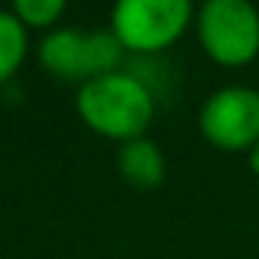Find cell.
Masks as SVG:
<instances>
[{
	"mask_svg": "<svg viewBox=\"0 0 259 259\" xmlns=\"http://www.w3.org/2000/svg\"><path fill=\"white\" fill-rule=\"evenodd\" d=\"M40 61L52 76L67 82H89L92 79V58H89V34L76 28H61L43 37Z\"/></svg>",
	"mask_w": 259,
	"mask_h": 259,
	"instance_id": "obj_5",
	"label": "cell"
},
{
	"mask_svg": "<svg viewBox=\"0 0 259 259\" xmlns=\"http://www.w3.org/2000/svg\"><path fill=\"white\" fill-rule=\"evenodd\" d=\"M64 0H16L13 16L25 28H52L64 16Z\"/></svg>",
	"mask_w": 259,
	"mask_h": 259,
	"instance_id": "obj_8",
	"label": "cell"
},
{
	"mask_svg": "<svg viewBox=\"0 0 259 259\" xmlns=\"http://www.w3.org/2000/svg\"><path fill=\"white\" fill-rule=\"evenodd\" d=\"M201 135L226 153H250L259 144V92L226 85L213 92L198 113Z\"/></svg>",
	"mask_w": 259,
	"mask_h": 259,
	"instance_id": "obj_4",
	"label": "cell"
},
{
	"mask_svg": "<svg viewBox=\"0 0 259 259\" xmlns=\"http://www.w3.org/2000/svg\"><path fill=\"white\" fill-rule=\"evenodd\" d=\"M192 22L189 0H122L110 16V31L128 52H162L183 37Z\"/></svg>",
	"mask_w": 259,
	"mask_h": 259,
	"instance_id": "obj_2",
	"label": "cell"
},
{
	"mask_svg": "<svg viewBox=\"0 0 259 259\" xmlns=\"http://www.w3.org/2000/svg\"><path fill=\"white\" fill-rule=\"evenodd\" d=\"M28 55V28L13 16V10H0V85L10 82Z\"/></svg>",
	"mask_w": 259,
	"mask_h": 259,
	"instance_id": "obj_7",
	"label": "cell"
},
{
	"mask_svg": "<svg viewBox=\"0 0 259 259\" xmlns=\"http://www.w3.org/2000/svg\"><path fill=\"white\" fill-rule=\"evenodd\" d=\"M76 113L92 132L113 141H138L156 116V98L135 73H104L79 85Z\"/></svg>",
	"mask_w": 259,
	"mask_h": 259,
	"instance_id": "obj_1",
	"label": "cell"
},
{
	"mask_svg": "<svg viewBox=\"0 0 259 259\" xmlns=\"http://www.w3.org/2000/svg\"><path fill=\"white\" fill-rule=\"evenodd\" d=\"M195 28L201 49L223 67H244L259 55V13L247 0H207Z\"/></svg>",
	"mask_w": 259,
	"mask_h": 259,
	"instance_id": "obj_3",
	"label": "cell"
},
{
	"mask_svg": "<svg viewBox=\"0 0 259 259\" xmlns=\"http://www.w3.org/2000/svg\"><path fill=\"white\" fill-rule=\"evenodd\" d=\"M250 168H253V171H256V177H259V144L250 150Z\"/></svg>",
	"mask_w": 259,
	"mask_h": 259,
	"instance_id": "obj_9",
	"label": "cell"
},
{
	"mask_svg": "<svg viewBox=\"0 0 259 259\" xmlns=\"http://www.w3.org/2000/svg\"><path fill=\"white\" fill-rule=\"evenodd\" d=\"M116 165H119L122 180L138 186V189H153L165 180V156L147 138L122 144L119 156H116Z\"/></svg>",
	"mask_w": 259,
	"mask_h": 259,
	"instance_id": "obj_6",
	"label": "cell"
}]
</instances>
